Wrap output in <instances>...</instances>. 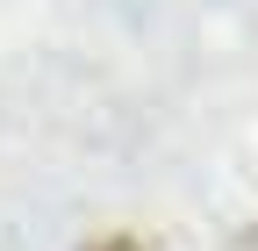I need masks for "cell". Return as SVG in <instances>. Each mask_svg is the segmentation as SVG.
Returning a JSON list of instances; mask_svg holds the SVG:
<instances>
[{
  "mask_svg": "<svg viewBox=\"0 0 258 251\" xmlns=\"http://www.w3.org/2000/svg\"><path fill=\"white\" fill-rule=\"evenodd\" d=\"M86 251H144L137 237H101V244H86Z\"/></svg>",
  "mask_w": 258,
  "mask_h": 251,
  "instance_id": "cell-1",
  "label": "cell"
}]
</instances>
